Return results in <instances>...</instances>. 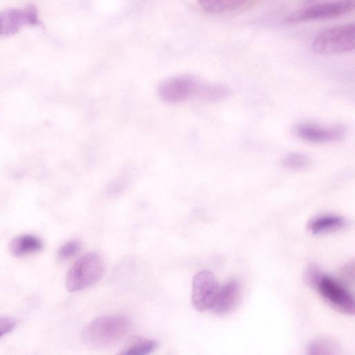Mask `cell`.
<instances>
[{
  "label": "cell",
  "mask_w": 355,
  "mask_h": 355,
  "mask_svg": "<svg viewBox=\"0 0 355 355\" xmlns=\"http://www.w3.org/2000/svg\"><path fill=\"white\" fill-rule=\"evenodd\" d=\"M336 345L330 340H318L310 343L307 347L309 354H332L336 353Z\"/></svg>",
  "instance_id": "obj_16"
},
{
  "label": "cell",
  "mask_w": 355,
  "mask_h": 355,
  "mask_svg": "<svg viewBox=\"0 0 355 355\" xmlns=\"http://www.w3.org/2000/svg\"><path fill=\"white\" fill-rule=\"evenodd\" d=\"M354 28V23H348L324 30L313 39V52L319 55H336L353 51Z\"/></svg>",
  "instance_id": "obj_3"
},
{
  "label": "cell",
  "mask_w": 355,
  "mask_h": 355,
  "mask_svg": "<svg viewBox=\"0 0 355 355\" xmlns=\"http://www.w3.org/2000/svg\"></svg>",
  "instance_id": "obj_19"
},
{
  "label": "cell",
  "mask_w": 355,
  "mask_h": 355,
  "mask_svg": "<svg viewBox=\"0 0 355 355\" xmlns=\"http://www.w3.org/2000/svg\"><path fill=\"white\" fill-rule=\"evenodd\" d=\"M131 327V320L126 316L103 315L96 318L85 327L82 338L92 347H106L125 337Z\"/></svg>",
  "instance_id": "obj_1"
},
{
  "label": "cell",
  "mask_w": 355,
  "mask_h": 355,
  "mask_svg": "<svg viewBox=\"0 0 355 355\" xmlns=\"http://www.w3.org/2000/svg\"><path fill=\"white\" fill-rule=\"evenodd\" d=\"M15 324V319L10 317H0V337L11 331Z\"/></svg>",
  "instance_id": "obj_18"
},
{
  "label": "cell",
  "mask_w": 355,
  "mask_h": 355,
  "mask_svg": "<svg viewBox=\"0 0 355 355\" xmlns=\"http://www.w3.org/2000/svg\"><path fill=\"white\" fill-rule=\"evenodd\" d=\"M354 0H335L304 7L284 19L286 24L330 19L347 15L354 9Z\"/></svg>",
  "instance_id": "obj_4"
},
{
  "label": "cell",
  "mask_w": 355,
  "mask_h": 355,
  "mask_svg": "<svg viewBox=\"0 0 355 355\" xmlns=\"http://www.w3.org/2000/svg\"><path fill=\"white\" fill-rule=\"evenodd\" d=\"M240 295V284L236 279H232L219 287L210 309L217 315H225L235 308Z\"/></svg>",
  "instance_id": "obj_9"
},
{
  "label": "cell",
  "mask_w": 355,
  "mask_h": 355,
  "mask_svg": "<svg viewBox=\"0 0 355 355\" xmlns=\"http://www.w3.org/2000/svg\"><path fill=\"white\" fill-rule=\"evenodd\" d=\"M313 286L336 309L348 315L354 313V297L334 278L320 274Z\"/></svg>",
  "instance_id": "obj_5"
},
{
  "label": "cell",
  "mask_w": 355,
  "mask_h": 355,
  "mask_svg": "<svg viewBox=\"0 0 355 355\" xmlns=\"http://www.w3.org/2000/svg\"><path fill=\"white\" fill-rule=\"evenodd\" d=\"M282 163L287 168L300 171L309 167L310 160L309 157L304 154L291 153L283 158Z\"/></svg>",
  "instance_id": "obj_15"
},
{
  "label": "cell",
  "mask_w": 355,
  "mask_h": 355,
  "mask_svg": "<svg viewBox=\"0 0 355 355\" xmlns=\"http://www.w3.org/2000/svg\"><path fill=\"white\" fill-rule=\"evenodd\" d=\"M29 26L24 9H8L0 12V35H10L17 33L22 26Z\"/></svg>",
  "instance_id": "obj_10"
},
{
  "label": "cell",
  "mask_w": 355,
  "mask_h": 355,
  "mask_svg": "<svg viewBox=\"0 0 355 355\" xmlns=\"http://www.w3.org/2000/svg\"><path fill=\"white\" fill-rule=\"evenodd\" d=\"M256 0H198L202 9L209 13H220L246 9Z\"/></svg>",
  "instance_id": "obj_11"
},
{
  "label": "cell",
  "mask_w": 355,
  "mask_h": 355,
  "mask_svg": "<svg viewBox=\"0 0 355 355\" xmlns=\"http://www.w3.org/2000/svg\"><path fill=\"white\" fill-rule=\"evenodd\" d=\"M347 220L341 216L336 215H324L313 219L308 228L313 234H320L336 231L345 227Z\"/></svg>",
  "instance_id": "obj_13"
},
{
  "label": "cell",
  "mask_w": 355,
  "mask_h": 355,
  "mask_svg": "<svg viewBox=\"0 0 355 355\" xmlns=\"http://www.w3.org/2000/svg\"><path fill=\"white\" fill-rule=\"evenodd\" d=\"M80 250V243L77 240H72L64 243L58 250V257L60 260H68L76 254Z\"/></svg>",
  "instance_id": "obj_17"
},
{
  "label": "cell",
  "mask_w": 355,
  "mask_h": 355,
  "mask_svg": "<svg viewBox=\"0 0 355 355\" xmlns=\"http://www.w3.org/2000/svg\"><path fill=\"white\" fill-rule=\"evenodd\" d=\"M43 248L42 241L35 236L21 235L13 239L8 250L15 257H20L39 252Z\"/></svg>",
  "instance_id": "obj_12"
},
{
  "label": "cell",
  "mask_w": 355,
  "mask_h": 355,
  "mask_svg": "<svg viewBox=\"0 0 355 355\" xmlns=\"http://www.w3.org/2000/svg\"><path fill=\"white\" fill-rule=\"evenodd\" d=\"M293 133L300 139L307 142L327 144L342 139L345 135V129L340 125L326 126L302 123L293 127Z\"/></svg>",
  "instance_id": "obj_8"
},
{
  "label": "cell",
  "mask_w": 355,
  "mask_h": 355,
  "mask_svg": "<svg viewBox=\"0 0 355 355\" xmlns=\"http://www.w3.org/2000/svg\"><path fill=\"white\" fill-rule=\"evenodd\" d=\"M206 83L199 82L190 76H179L171 78L162 83L159 89L161 98L166 102L178 103L195 94L200 97Z\"/></svg>",
  "instance_id": "obj_6"
},
{
  "label": "cell",
  "mask_w": 355,
  "mask_h": 355,
  "mask_svg": "<svg viewBox=\"0 0 355 355\" xmlns=\"http://www.w3.org/2000/svg\"><path fill=\"white\" fill-rule=\"evenodd\" d=\"M105 269L101 255L96 252L85 254L69 270L65 279L67 289L76 292L92 286L101 279Z\"/></svg>",
  "instance_id": "obj_2"
},
{
  "label": "cell",
  "mask_w": 355,
  "mask_h": 355,
  "mask_svg": "<svg viewBox=\"0 0 355 355\" xmlns=\"http://www.w3.org/2000/svg\"><path fill=\"white\" fill-rule=\"evenodd\" d=\"M219 287L211 271L202 270L196 273L193 278L191 298L193 308L198 311L210 309Z\"/></svg>",
  "instance_id": "obj_7"
},
{
  "label": "cell",
  "mask_w": 355,
  "mask_h": 355,
  "mask_svg": "<svg viewBox=\"0 0 355 355\" xmlns=\"http://www.w3.org/2000/svg\"><path fill=\"white\" fill-rule=\"evenodd\" d=\"M157 342L142 338H135L119 352L125 355H146L153 352Z\"/></svg>",
  "instance_id": "obj_14"
}]
</instances>
